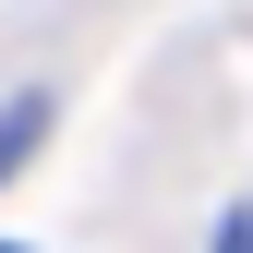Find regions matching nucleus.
Instances as JSON below:
<instances>
[{
  "instance_id": "f257e3e1",
  "label": "nucleus",
  "mask_w": 253,
  "mask_h": 253,
  "mask_svg": "<svg viewBox=\"0 0 253 253\" xmlns=\"http://www.w3.org/2000/svg\"><path fill=\"white\" fill-rule=\"evenodd\" d=\"M37 145H48V97L24 84V97H0V181H12L24 157H37Z\"/></svg>"
},
{
  "instance_id": "f03ea898",
  "label": "nucleus",
  "mask_w": 253,
  "mask_h": 253,
  "mask_svg": "<svg viewBox=\"0 0 253 253\" xmlns=\"http://www.w3.org/2000/svg\"><path fill=\"white\" fill-rule=\"evenodd\" d=\"M205 253H253V205H229V217H217V241Z\"/></svg>"
},
{
  "instance_id": "7ed1b4c3",
  "label": "nucleus",
  "mask_w": 253,
  "mask_h": 253,
  "mask_svg": "<svg viewBox=\"0 0 253 253\" xmlns=\"http://www.w3.org/2000/svg\"><path fill=\"white\" fill-rule=\"evenodd\" d=\"M0 253H24V241H0Z\"/></svg>"
}]
</instances>
